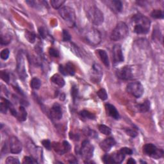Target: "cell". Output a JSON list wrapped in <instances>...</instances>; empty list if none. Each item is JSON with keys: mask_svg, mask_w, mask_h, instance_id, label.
<instances>
[{"mask_svg": "<svg viewBox=\"0 0 164 164\" xmlns=\"http://www.w3.org/2000/svg\"><path fill=\"white\" fill-rule=\"evenodd\" d=\"M97 51L100 57V59L101 60L102 62H103L104 65L106 66V67L108 68L110 66V61H109L107 53H106V52L105 50H99Z\"/></svg>", "mask_w": 164, "mask_h": 164, "instance_id": "d6986e66", "label": "cell"}, {"mask_svg": "<svg viewBox=\"0 0 164 164\" xmlns=\"http://www.w3.org/2000/svg\"><path fill=\"white\" fill-rule=\"evenodd\" d=\"M129 33V29L124 22H119L112 32L110 38L114 41H118L126 38Z\"/></svg>", "mask_w": 164, "mask_h": 164, "instance_id": "3957f363", "label": "cell"}, {"mask_svg": "<svg viewBox=\"0 0 164 164\" xmlns=\"http://www.w3.org/2000/svg\"><path fill=\"white\" fill-rule=\"evenodd\" d=\"M71 95L73 96L74 99L76 98V97L78 96V89L76 87H73L71 91Z\"/></svg>", "mask_w": 164, "mask_h": 164, "instance_id": "f6af8a7d", "label": "cell"}, {"mask_svg": "<svg viewBox=\"0 0 164 164\" xmlns=\"http://www.w3.org/2000/svg\"><path fill=\"white\" fill-rule=\"evenodd\" d=\"M85 37L86 41L93 46L97 45L101 41V33L98 30L96 29H91L88 30L86 33Z\"/></svg>", "mask_w": 164, "mask_h": 164, "instance_id": "ba28073f", "label": "cell"}, {"mask_svg": "<svg viewBox=\"0 0 164 164\" xmlns=\"http://www.w3.org/2000/svg\"><path fill=\"white\" fill-rule=\"evenodd\" d=\"M110 7L112 8V10L116 12H120L122 10V4L120 1H110Z\"/></svg>", "mask_w": 164, "mask_h": 164, "instance_id": "44dd1931", "label": "cell"}, {"mask_svg": "<svg viewBox=\"0 0 164 164\" xmlns=\"http://www.w3.org/2000/svg\"><path fill=\"white\" fill-rule=\"evenodd\" d=\"M116 75L118 78L123 80H128L134 78V74L133 69L130 66H125L116 72Z\"/></svg>", "mask_w": 164, "mask_h": 164, "instance_id": "8fae6325", "label": "cell"}, {"mask_svg": "<svg viewBox=\"0 0 164 164\" xmlns=\"http://www.w3.org/2000/svg\"><path fill=\"white\" fill-rule=\"evenodd\" d=\"M53 148H54L55 151L58 153L59 154H64L65 153V151L64 148V146L62 144L60 143H53Z\"/></svg>", "mask_w": 164, "mask_h": 164, "instance_id": "d4e9b609", "label": "cell"}, {"mask_svg": "<svg viewBox=\"0 0 164 164\" xmlns=\"http://www.w3.org/2000/svg\"><path fill=\"white\" fill-rule=\"evenodd\" d=\"M87 134L88 135L91 136V137H92V138H96V137H97V134L94 131H93V130H89L88 131H87Z\"/></svg>", "mask_w": 164, "mask_h": 164, "instance_id": "bcb514c9", "label": "cell"}, {"mask_svg": "<svg viewBox=\"0 0 164 164\" xmlns=\"http://www.w3.org/2000/svg\"><path fill=\"white\" fill-rule=\"evenodd\" d=\"M59 13L60 17L70 27H73L76 23V14L73 8L70 7H63L60 8Z\"/></svg>", "mask_w": 164, "mask_h": 164, "instance_id": "277c9868", "label": "cell"}, {"mask_svg": "<svg viewBox=\"0 0 164 164\" xmlns=\"http://www.w3.org/2000/svg\"><path fill=\"white\" fill-rule=\"evenodd\" d=\"M23 163H29V164H33V163H37V162L34 160L33 158L29 157H26L24 158L23 160Z\"/></svg>", "mask_w": 164, "mask_h": 164, "instance_id": "74e56055", "label": "cell"}, {"mask_svg": "<svg viewBox=\"0 0 164 164\" xmlns=\"http://www.w3.org/2000/svg\"><path fill=\"white\" fill-rule=\"evenodd\" d=\"M98 128H99V131L101 133V134H103L106 135H110L112 132L111 129H110L109 127L106 126V125H99Z\"/></svg>", "mask_w": 164, "mask_h": 164, "instance_id": "83f0119b", "label": "cell"}, {"mask_svg": "<svg viewBox=\"0 0 164 164\" xmlns=\"http://www.w3.org/2000/svg\"><path fill=\"white\" fill-rule=\"evenodd\" d=\"M49 53L51 56L53 57H59V51L56 50L54 48H50V50H49Z\"/></svg>", "mask_w": 164, "mask_h": 164, "instance_id": "60d3db41", "label": "cell"}, {"mask_svg": "<svg viewBox=\"0 0 164 164\" xmlns=\"http://www.w3.org/2000/svg\"><path fill=\"white\" fill-rule=\"evenodd\" d=\"M26 117H27V113L25 108L23 106H20L19 109V112H17V119H19L20 121H24L26 119Z\"/></svg>", "mask_w": 164, "mask_h": 164, "instance_id": "603a6c76", "label": "cell"}, {"mask_svg": "<svg viewBox=\"0 0 164 164\" xmlns=\"http://www.w3.org/2000/svg\"><path fill=\"white\" fill-rule=\"evenodd\" d=\"M51 80L53 83H55V85H58L60 87H63L65 85V81L64 78L59 74H55L53 75L51 78Z\"/></svg>", "mask_w": 164, "mask_h": 164, "instance_id": "ac0fdd59", "label": "cell"}, {"mask_svg": "<svg viewBox=\"0 0 164 164\" xmlns=\"http://www.w3.org/2000/svg\"><path fill=\"white\" fill-rule=\"evenodd\" d=\"M10 55V51L9 50H8V49H5V50H3L1 52V59L5 60L7 59H8V56H9Z\"/></svg>", "mask_w": 164, "mask_h": 164, "instance_id": "d590c367", "label": "cell"}, {"mask_svg": "<svg viewBox=\"0 0 164 164\" xmlns=\"http://www.w3.org/2000/svg\"><path fill=\"white\" fill-rule=\"evenodd\" d=\"M119 151H120L121 153H122L123 154H125V156L126 155L132 154L133 153V151L130 148H122L119 150Z\"/></svg>", "mask_w": 164, "mask_h": 164, "instance_id": "8d00e7d4", "label": "cell"}, {"mask_svg": "<svg viewBox=\"0 0 164 164\" xmlns=\"http://www.w3.org/2000/svg\"><path fill=\"white\" fill-rule=\"evenodd\" d=\"M11 103L7 99L1 97V103H0V111L3 114H6L8 108H10Z\"/></svg>", "mask_w": 164, "mask_h": 164, "instance_id": "ffe728a7", "label": "cell"}, {"mask_svg": "<svg viewBox=\"0 0 164 164\" xmlns=\"http://www.w3.org/2000/svg\"><path fill=\"white\" fill-rule=\"evenodd\" d=\"M132 23L134 24V32L137 34H146L149 30L151 21L143 15L137 14L132 17Z\"/></svg>", "mask_w": 164, "mask_h": 164, "instance_id": "6da1fadb", "label": "cell"}, {"mask_svg": "<svg viewBox=\"0 0 164 164\" xmlns=\"http://www.w3.org/2000/svg\"><path fill=\"white\" fill-rule=\"evenodd\" d=\"M103 70L99 64H94L93 65L90 72L91 80L92 82L96 83H99L103 77Z\"/></svg>", "mask_w": 164, "mask_h": 164, "instance_id": "30bf717a", "label": "cell"}, {"mask_svg": "<svg viewBox=\"0 0 164 164\" xmlns=\"http://www.w3.org/2000/svg\"><path fill=\"white\" fill-rule=\"evenodd\" d=\"M112 157L113 158L114 163H121L125 158V155L121 153L120 151H117L116 153H114Z\"/></svg>", "mask_w": 164, "mask_h": 164, "instance_id": "7402d4cb", "label": "cell"}, {"mask_svg": "<svg viewBox=\"0 0 164 164\" xmlns=\"http://www.w3.org/2000/svg\"><path fill=\"white\" fill-rule=\"evenodd\" d=\"M25 37L31 43H33L35 41V39H36V35H35V34L33 32H29V31H26V32Z\"/></svg>", "mask_w": 164, "mask_h": 164, "instance_id": "4dcf8cb0", "label": "cell"}, {"mask_svg": "<svg viewBox=\"0 0 164 164\" xmlns=\"http://www.w3.org/2000/svg\"><path fill=\"white\" fill-rule=\"evenodd\" d=\"M126 132L128 135L131 137H135L137 136V134H138L135 130L133 129H128L126 130Z\"/></svg>", "mask_w": 164, "mask_h": 164, "instance_id": "b9f144b4", "label": "cell"}, {"mask_svg": "<svg viewBox=\"0 0 164 164\" xmlns=\"http://www.w3.org/2000/svg\"><path fill=\"white\" fill-rule=\"evenodd\" d=\"M105 110L106 114L110 117H112L114 119H119V114L117 111V110L115 106L111 104L107 103L105 105Z\"/></svg>", "mask_w": 164, "mask_h": 164, "instance_id": "e0dca14e", "label": "cell"}, {"mask_svg": "<svg viewBox=\"0 0 164 164\" xmlns=\"http://www.w3.org/2000/svg\"><path fill=\"white\" fill-rule=\"evenodd\" d=\"M17 71L22 79H24L26 78L24 55L21 51H19L17 56Z\"/></svg>", "mask_w": 164, "mask_h": 164, "instance_id": "9c48e42d", "label": "cell"}, {"mask_svg": "<svg viewBox=\"0 0 164 164\" xmlns=\"http://www.w3.org/2000/svg\"><path fill=\"white\" fill-rule=\"evenodd\" d=\"M116 140L112 137L106 139L100 143V147L105 152H108L113 146L116 145Z\"/></svg>", "mask_w": 164, "mask_h": 164, "instance_id": "5bb4252c", "label": "cell"}, {"mask_svg": "<svg viewBox=\"0 0 164 164\" xmlns=\"http://www.w3.org/2000/svg\"><path fill=\"white\" fill-rule=\"evenodd\" d=\"M30 85L33 89L37 90L41 86V81L37 78H33L31 81Z\"/></svg>", "mask_w": 164, "mask_h": 164, "instance_id": "4316f807", "label": "cell"}, {"mask_svg": "<svg viewBox=\"0 0 164 164\" xmlns=\"http://www.w3.org/2000/svg\"><path fill=\"white\" fill-rule=\"evenodd\" d=\"M143 152L145 154L154 158L158 159L163 157V151L158 149L153 144H147L143 147Z\"/></svg>", "mask_w": 164, "mask_h": 164, "instance_id": "8992f818", "label": "cell"}, {"mask_svg": "<svg viewBox=\"0 0 164 164\" xmlns=\"http://www.w3.org/2000/svg\"><path fill=\"white\" fill-rule=\"evenodd\" d=\"M62 144H63V146H64V148L65 153L69 152V151L70 150V144H69V143L68 142L64 141L62 142Z\"/></svg>", "mask_w": 164, "mask_h": 164, "instance_id": "ee69618b", "label": "cell"}, {"mask_svg": "<svg viewBox=\"0 0 164 164\" xmlns=\"http://www.w3.org/2000/svg\"><path fill=\"white\" fill-rule=\"evenodd\" d=\"M113 60L115 64L121 63L124 60V56L122 51V48L120 45H115L112 50Z\"/></svg>", "mask_w": 164, "mask_h": 164, "instance_id": "4fadbf2b", "label": "cell"}, {"mask_svg": "<svg viewBox=\"0 0 164 164\" xmlns=\"http://www.w3.org/2000/svg\"><path fill=\"white\" fill-rule=\"evenodd\" d=\"M79 115L83 118L91 119V120L96 118V116L94 114L90 112L89 111H87V110H82V111L79 112Z\"/></svg>", "mask_w": 164, "mask_h": 164, "instance_id": "484cf974", "label": "cell"}, {"mask_svg": "<svg viewBox=\"0 0 164 164\" xmlns=\"http://www.w3.org/2000/svg\"><path fill=\"white\" fill-rule=\"evenodd\" d=\"M126 91L137 98H139L144 94V89L142 83L139 82H134L128 83L126 87Z\"/></svg>", "mask_w": 164, "mask_h": 164, "instance_id": "5b68a950", "label": "cell"}, {"mask_svg": "<svg viewBox=\"0 0 164 164\" xmlns=\"http://www.w3.org/2000/svg\"><path fill=\"white\" fill-rule=\"evenodd\" d=\"M9 149L10 152L14 154L21 153L23 146L19 140L16 137H12L9 139Z\"/></svg>", "mask_w": 164, "mask_h": 164, "instance_id": "7c38bea8", "label": "cell"}, {"mask_svg": "<svg viewBox=\"0 0 164 164\" xmlns=\"http://www.w3.org/2000/svg\"><path fill=\"white\" fill-rule=\"evenodd\" d=\"M0 76H1V79L4 82H5L6 83H8L10 81V76L9 74H8L7 71H4V70H2L1 71V73H0Z\"/></svg>", "mask_w": 164, "mask_h": 164, "instance_id": "836d02e7", "label": "cell"}, {"mask_svg": "<svg viewBox=\"0 0 164 164\" xmlns=\"http://www.w3.org/2000/svg\"><path fill=\"white\" fill-rule=\"evenodd\" d=\"M88 19L92 24L96 26L101 25L104 21L103 12L95 5H91L85 10Z\"/></svg>", "mask_w": 164, "mask_h": 164, "instance_id": "7a4b0ae2", "label": "cell"}, {"mask_svg": "<svg viewBox=\"0 0 164 164\" xmlns=\"http://www.w3.org/2000/svg\"><path fill=\"white\" fill-rule=\"evenodd\" d=\"M60 72L64 75H70L73 76L75 74V68L71 63H68L65 65H60L59 67Z\"/></svg>", "mask_w": 164, "mask_h": 164, "instance_id": "9a60e30c", "label": "cell"}, {"mask_svg": "<svg viewBox=\"0 0 164 164\" xmlns=\"http://www.w3.org/2000/svg\"><path fill=\"white\" fill-rule=\"evenodd\" d=\"M150 108V102L148 100L143 102V103L139 104L138 105V109L139 111L142 113H145L149 111Z\"/></svg>", "mask_w": 164, "mask_h": 164, "instance_id": "cb8c5ba5", "label": "cell"}, {"mask_svg": "<svg viewBox=\"0 0 164 164\" xmlns=\"http://www.w3.org/2000/svg\"><path fill=\"white\" fill-rule=\"evenodd\" d=\"M70 40V35L67 30H63V41H69Z\"/></svg>", "mask_w": 164, "mask_h": 164, "instance_id": "ab89813d", "label": "cell"}, {"mask_svg": "<svg viewBox=\"0 0 164 164\" xmlns=\"http://www.w3.org/2000/svg\"><path fill=\"white\" fill-rule=\"evenodd\" d=\"M39 33L42 38L45 39L47 37V32L46 30H44L43 28H41L39 29Z\"/></svg>", "mask_w": 164, "mask_h": 164, "instance_id": "7bdbcfd3", "label": "cell"}, {"mask_svg": "<svg viewBox=\"0 0 164 164\" xmlns=\"http://www.w3.org/2000/svg\"><path fill=\"white\" fill-rule=\"evenodd\" d=\"M151 16L155 19L163 18V13L161 10H154L151 14Z\"/></svg>", "mask_w": 164, "mask_h": 164, "instance_id": "f546056e", "label": "cell"}, {"mask_svg": "<svg viewBox=\"0 0 164 164\" xmlns=\"http://www.w3.org/2000/svg\"><path fill=\"white\" fill-rule=\"evenodd\" d=\"M127 163H130V164H134V163H136V162L134 159L133 158H130L129 160H128V162H127Z\"/></svg>", "mask_w": 164, "mask_h": 164, "instance_id": "7dc6e473", "label": "cell"}, {"mask_svg": "<svg viewBox=\"0 0 164 164\" xmlns=\"http://www.w3.org/2000/svg\"><path fill=\"white\" fill-rule=\"evenodd\" d=\"M97 96H98L99 98L103 101L107 99V98H108V94H107V93H106V91L104 89V88H101V89L97 91Z\"/></svg>", "mask_w": 164, "mask_h": 164, "instance_id": "1f68e13d", "label": "cell"}, {"mask_svg": "<svg viewBox=\"0 0 164 164\" xmlns=\"http://www.w3.org/2000/svg\"><path fill=\"white\" fill-rule=\"evenodd\" d=\"M42 145L44 146V148H46L47 150H51V143L49 140H44L42 142Z\"/></svg>", "mask_w": 164, "mask_h": 164, "instance_id": "f35d334b", "label": "cell"}, {"mask_svg": "<svg viewBox=\"0 0 164 164\" xmlns=\"http://www.w3.org/2000/svg\"><path fill=\"white\" fill-rule=\"evenodd\" d=\"M64 3L65 1L64 0H52L51 1V5L55 9H59V8L60 9Z\"/></svg>", "mask_w": 164, "mask_h": 164, "instance_id": "f1b7e54d", "label": "cell"}, {"mask_svg": "<svg viewBox=\"0 0 164 164\" xmlns=\"http://www.w3.org/2000/svg\"><path fill=\"white\" fill-rule=\"evenodd\" d=\"M6 163L7 164H16V163H19L20 162L19 160L17 158H15L14 157H8L6 160Z\"/></svg>", "mask_w": 164, "mask_h": 164, "instance_id": "e575fe53", "label": "cell"}, {"mask_svg": "<svg viewBox=\"0 0 164 164\" xmlns=\"http://www.w3.org/2000/svg\"><path fill=\"white\" fill-rule=\"evenodd\" d=\"M79 153L82 157L85 160H90L94 153V146H93L88 140H84L79 149Z\"/></svg>", "mask_w": 164, "mask_h": 164, "instance_id": "52a82bcc", "label": "cell"}, {"mask_svg": "<svg viewBox=\"0 0 164 164\" xmlns=\"http://www.w3.org/2000/svg\"><path fill=\"white\" fill-rule=\"evenodd\" d=\"M50 114L51 117L53 119H56V120H60V119L62 117V110L60 105L55 103L52 106Z\"/></svg>", "mask_w": 164, "mask_h": 164, "instance_id": "2e32d148", "label": "cell"}, {"mask_svg": "<svg viewBox=\"0 0 164 164\" xmlns=\"http://www.w3.org/2000/svg\"><path fill=\"white\" fill-rule=\"evenodd\" d=\"M102 160L105 163H114L113 158L112 157V155H109V154H105L104 156L102 158Z\"/></svg>", "mask_w": 164, "mask_h": 164, "instance_id": "d6a6232c", "label": "cell"}]
</instances>
